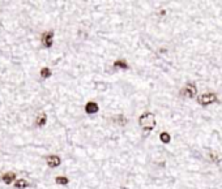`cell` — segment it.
<instances>
[{"mask_svg":"<svg viewBox=\"0 0 222 189\" xmlns=\"http://www.w3.org/2000/svg\"><path fill=\"white\" fill-rule=\"evenodd\" d=\"M113 67L118 71H129L131 69V64L126 58H118L116 60H114Z\"/></svg>","mask_w":222,"mask_h":189,"instance_id":"cell-4","label":"cell"},{"mask_svg":"<svg viewBox=\"0 0 222 189\" xmlns=\"http://www.w3.org/2000/svg\"><path fill=\"white\" fill-rule=\"evenodd\" d=\"M84 111H85L86 115L93 116V115H97L101 111V106L94 99H88L85 102V104H84Z\"/></svg>","mask_w":222,"mask_h":189,"instance_id":"cell-3","label":"cell"},{"mask_svg":"<svg viewBox=\"0 0 222 189\" xmlns=\"http://www.w3.org/2000/svg\"><path fill=\"white\" fill-rule=\"evenodd\" d=\"M27 185H29V183H27L26 180H24V179H20V180H17L16 184H15V187L17 189H25V188H27Z\"/></svg>","mask_w":222,"mask_h":189,"instance_id":"cell-11","label":"cell"},{"mask_svg":"<svg viewBox=\"0 0 222 189\" xmlns=\"http://www.w3.org/2000/svg\"><path fill=\"white\" fill-rule=\"evenodd\" d=\"M37 127H39V128H42V127H45L46 124H47V115L46 114H41L38 117H37Z\"/></svg>","mask_w":222,"mask_h":189,"instance_id":"cell-8","label":"cell"},{"mask_svg":"<svg viewBox=\"0 0 222 189\" xmlns=\"http://www.w3.org/2000/svg\"><path fill=\"white\" fill-rule=\"evenodd\" d=\"M39 75H41V77H42V78L47 80V78H50V77L52 76V71H51V69H50L48 67H43L42 69H41Z\"/></svg>","mask_w":222,"mask_h":189,"instance_id":"cell-9","label":"cell"},{"mask_svg":"<svg viewBox=\"0 0 222 189\" xmlns=\"http://www.w3.org/2000/svg\"><path fill=\"white\" fill-rule=\"evenodd\" d=\"M137 124L141 131L149 132V133L154 132L158 128V117H157V114L154 111H152V110H146V111H144L137 116Z\"/></svg>","mask_w":222,"mask_h":189,"instance_id":"cell-1","label":"cell"},{"mask_svg":"<svg viewBox=\"0 0 222 189\" xmlns=\"http://www.w3.org/2000/svg\"><path fill=\"white\" fill-rule=\"evenodd\" d=\"M46 162H47V166L50 168H56V167H59V166L62 164V158H60L59 155H56V154H52V155L47 156Z\"/></svg>","mask_w":222,"mask_h":189,"instance_id":"cell-6","label":"cell"},{"mask_svg":"<svg viewBox=\"0 0 222 189\" xmlns=\"http://www.w3.org/2000/svg\"><path fill=\"white\" fill-rule=\"evenodd\" d=\"M55 183H56L58 185H68V184H69V179L67 176H64V175H62V176H56V177H55Z\"/></svg>","mask_w":222,"mask_h":189,"instance_id":"cell-10","label":"cell"},{"mask_svg":"<svg viewBox=\"0 0 222 189\" xmlns=\"http://www.w3.org/2000/svg\"><path fill=\"white\" fill-rule=\"evenodd\" d=\"M54 37H55V33L54 31H45L42 34V44L45 48H51L54 46Z\"/></svg>","mask_w":222,"mask_h":189,"instance_id":"cell-5","label":"cell"},{"mask_svg":"<svg viewBox=\"0 0 222 189\" xmlns=\"http://www.w3.org/2000/svg\"><path fill=\"white\" fill-rule=\"evenodd\" d=\"M15 179H16V173L15 172H7V173H4L2 176V180L5 184H11L13 180H15Z\"/></svg>","mask_w":222,"mask_h":189,"instance_id":"cell-7","label":"cell"},{"mask_svg":"<svg viewBox=\"0 0 222 189\" xmlns=\"http://www.w3.org/2000/svg\"><path fill=\"white\" fill-rule=\"evenodd\" d=\"M218 100H220V96H218V93H217L216 90L204 91V93L199 94V96L196 98L197 104L201 106V107H210V106L216 104Z\"/></svg>","mask_w":222,"mask_h":189,"instance_id":"cell-2","label":"cell"}]
</instances>
